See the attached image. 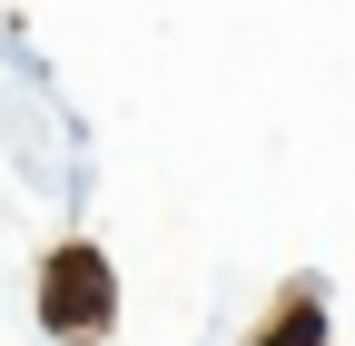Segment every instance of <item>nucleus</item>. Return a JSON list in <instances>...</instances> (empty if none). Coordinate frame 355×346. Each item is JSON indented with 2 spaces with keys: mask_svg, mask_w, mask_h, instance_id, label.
<instances>
[{
  "mask_svg": "<svg viewBox=\"0 0 355 346\" xmlns=\"http://www.w3.org/2000/svg\"><path fill=\"white\" fill-rule=\"evenodd\" d=\"M40 317L60 336H99L109 327V257L99 247H60L50 277H40Z\"/></svg>",
  "mask_w": 355,
  "mask_h": 346,
  "instance_id": "1",
  "label": "nucleus"
},
{
  "mask_svg": "<svg viewBox=\"0 0 355 346\" xmlns=\"http://www.w3.org/2000/svg\"><path fill=\"white\" fill-rule=\"evenodd\" d=\"M266 346H316V307H296V317H286L277 336H266Z\"/></svg>",
  "mask_w": 355,
  "mask_h": 346,
  "instance_id": "2",
  "label": "nucleus"
}]
</instances>
